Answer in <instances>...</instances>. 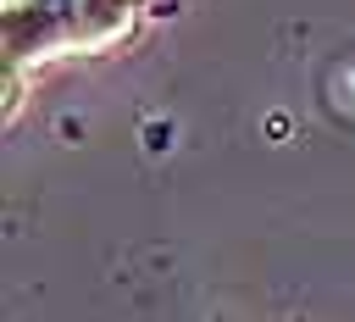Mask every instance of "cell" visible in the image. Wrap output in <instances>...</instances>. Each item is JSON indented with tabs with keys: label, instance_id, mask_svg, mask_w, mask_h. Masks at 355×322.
<instances>
[{
	"label": "cell",
	"instance_id": "obj_1",
	"mask_svg": "<svg viewBox=\"0 0 355 322\" xmlns=\"http://www.w3.org/2000/svg\"><path fill=\"white\" fill-rule=\"evenodd\" d=\"M133 28V6L122 0H72L67 6V50L78 56H100L116 39H128Z\"/></svg>",
	"mask_w": 355,
	"mask_h": 322
},
{
	"label": "cell",
	"instance_id": "obj_2",
	"mask_svg": "<svg viewBox=\"0 0 355 322\" xmlns=\"http://www.w3.org/2000/svg\"><path fill=\"white\" fill-rule=\"evenodd\" d=\"M17 105H22V72L6 67V117H17Z\"/></svg>",
	"mask_w": 355,
	"mask_h": 322
},
{
	"label": "cell",
	"instance_id": "obj_3",
	"mask_svg": "<svg viewBox=\"0 0 355 322\" xmlns=\"http://www.w3.org/2000/svg\"><path fill=\"white\" fill-rule=\"evenodd\" d=\"M122 6H150V0H122Z\"/></svg>",
	"mask_w": 355,
	"mask_h": 322
}]
</instances>
